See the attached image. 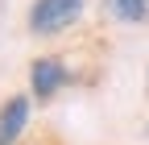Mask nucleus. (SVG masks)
<instances>
[{
  "mask_svg": "<svg viewBox=\"0 0 149 145\" xmlns=\"http://www.w3.org/2000/svg\"><path fill=\"white\" fill-rule=\"evenodd\" d=\"M79 13H83V0H33L29 29L37 38H50V33H62L66 25H74Z\"/></svg>",
  "mask_w": 149,
  "mask_h": 145,
  "instance_id": "1",
  "label": "nucleus"
},
{
  "mask_svg": "<svg viewBox=\"0 0 149 145\" xmlns=\"http://www.w3.org/2000/svg\"><path fill=\"white\" fill-rule=\"evenodd\" d=\"M25 124H29V100L25 96H8L4 108H0V145H13L25 133Z\"/></svg>",
  "mask_w": 149,
  "mask_h": 145,
  "instance_id": "3",
  "label": "nucleus"
},
{
  "mask_svg": "<svg viewBox=\"0 0 149 145\" xmlns=\"http://www.w3.org/2000/svg\"><path fill=\"white\" fill-rule=\"evenodd\" d=\"M108 8L116 13L120 21H128V25L149 21V0H108Z\"/></svg>",
  "mask_w": 149,
  "mask_h": 145,
  "instance_id": "4",
  "label": "nucleus"
},
{
  "mask_svg": "<svg viewBox=\"0 0 149 145\" xmlns=\"http://www.w3.org/2000/svg\"><path fill=\"white\" fill-rule=\"evenodd\" d=\"M145 96H149V66H145Z\"/></svg>",
  "mask_w": 149,
  "mask_h": 145,
  "instance_id": "5",
  "label": "nucleus"
},
{
  "mask_svg": "<svg viewBox=\"0 0 149 145\" xmlns=\"http://www.w3.org/2000/svg\"><path fill=\"white\" fill-rule=\"evenodd\" d=\"M29 83H33V96L46 100V96H54V91L66 83V66H62L58 58H33V66H29Z\"/></svg>",
  "mask_w": 149,
  "mask_h": 145,
  "instance_id": "2",
  "label": "nucleus"
}]
</instances>
